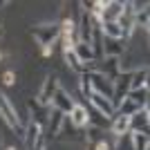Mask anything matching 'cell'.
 <instances>
[{"label": "cell", "mask_w": 150, "mask_h": 150, "mask_svg": "<svg viewBox=\"0 0 150 150\" xmlns=\"http://www.w3.org/2000/svg\"><path fill=\"white\" fill-rule=\"evenodd\" d=\"M5 150H18V148H16V146H9V148H5Z\"/></svg>", "instance_id": "24"}, {"label": "cell", "mask_w": 150, "mask_h": 150, "mask_svg": "<svg viewBox=\"0 0 150 150\" xmlns=\"http://www.w3.org/2000/svg\"><path fill=\"white\" fill-rule=\"evenodd\" d=\"M13 81H16V72H13V69H7L5 74H2V83H5V85H13Z\"/></svg>", "instance_id": "22"}, {"label": "cell", "mask_w": 150, "mask_h": 150, "mask_svg": "<svg viewBox=\"0 0 150 150\" xmlns=\"http://www.w3.org/2000/svg\"><path fill=\"white\" fill-rule=\"evenodd\" d=\"M101 36L103 38H114V40H123V29L119 23H101Z\"/></svg>", "instance_id": "19"}, {"label": "cell", "mask_w": 150, "mask_h": 150, "mask_svg": "<svg viewBox=\"0 0 150 150\" xmlns=\"http://www.w3.org/2000/svg\"><path fill=\"white\" fill-rule=\"evenodd\" d=\"M123 13V2H117V0H108L103 5V11L99 16V23H114L119 20V16Z\"/></svg>", "instance_id": "11"}, {"label": "cell", "mask_w": 150, "mask_h": 150, "mask_svg": "<svg viewBox=\"0 0 150 150\" xmlns=\"http://www.w3.org/2000/svg\"><path fill=\"white\" fill-rule=\"evenodd\" d=\"M150 139L146 132H130V146L132 150H148Z\"/></svg>", "instance_id": "21"}, {"label": "cell", "mask_w": 150, "mask_h": 150, "mask_svg": "<svg viewBox=\"0 0 150 150\" xmlns=\"http://www.w3.org/2000/svg\"><path fill=\"white\" fill-rule=\"evenodd\" d=\"M43 128L38 123H34V121H29L25 128V132H23V141H25V150H34L36 148V144L43 139Z\"/></svg>", "instance_id": "10"}, {"label": "cell", "mask_w": 150, "mask_h": 150, "mask_svg": "<svg viewBox=\"0 0 150 150\" xmlns=\"http://www.w3.org/2000/svg\"><path fill=\"white\" fill-rule=\"evenodd\" d=\"M63 125H65V114L52 108V110H50V117H47V123H45L47 134H50V137H58L61 130H63Z\"/></svg>", "instance_id": "13"}, {"label": "cell", "mask_w": 150, "mask_h": 150, "mask_svg": "<svg viewBox=\"0 0 150 150\" xmlns=\"http://www.w3.org/2000/svg\"><path fill=\"white\" fill-rule=\"evenodd\" d=\"M56 90H58L56 74H47V76H45V81H43V88H40V92H38V96H36V101L40 103V105L52 108V99H54Z\"/></svg>", "instance_id": "5"}, {"label": "cell", "mask_w": 150, "mask_h": 150, "mask_svg": "<svg viewBox=\"0 0 150 150\" xmlns=\"http://www.w3.org/2000/svg\"><path fill=\"white\" fill-rule=\"evenodd\" d=\"M83 76H85V81H88V85H90V92L101 94V96L110 99V103H112V92H114L112 81H108L105 76H101L99 72H85Z\"/></svg>", "instance_id": "4"}, {"label": "cell", "mask_w": 150, "mask_h": 150, "mask_svg": "<svg viewBox=\"0 0 150 150\" xmlns=\"http://www.w3.org/2000/svg\"><path fill=\"white\" fill-rule=\"evenodd\" d=\"M72 52L76 54V58H79L81 63H92V61H96V56H94V50H92V45H88V43H76Z\"/></svg>", "instance_id": "18"}, {"label": "cell", "mask_w": 150, "mask_h": 150, "mask_svg": "<svg viewBox=\"0 0 150 150\" xmlns=\"http://www.w3.org/2000/svg\"><path fill=\"white\" fill-rule=\"evenodd\" d=\"M29 34L34 36V40L38 43L43 56H52V47L61 38V23H45V25L31 27Z\"/></svg>", "instance_id": "1"}, {"label": "cell", "mask_w": 150, "mask_h": 150, "mask_svg": "<svg viewBox=\"0 0 150 150\" xmlns=\"http://www.w3.org/2000/svg\"><path fill=\"white\" fill-rule=\"evenodd\" d=\"M125 99L134 101L139 108H146L148 105V85H146V88H139V90H130V92L125 94Z\"/></svg>", "instance_id": "20"}, {"label": "cell", "mask_w": 150, "mask_h": 150, "mask_svg": "<svg viewBox=\"0 0 150 150\" xmlns=\"http://www.w3.org/2000/svg\"><path fill=\"white\" fill-rule=\"evenodd\" d=\"M0 61H2V52H0Z\"/></svg>", "instance_id": "26"}, {"label": "cell", "mask_w": 150, "mask_h": 150, "mask_svg": "<svg viewBox=\"0 0 150 150\" xmlns=\"http://www.w3.org/2000/svg\"><path fill=\"white\" fill-rule=\"evenodd\" d=\"M92 148L94 150H112V146L108 144L105 139H99V141H94V144H92Z\"/></svg>", "instance_id": "23"}, {"label": "cell", "mask_w": 150, "mask_h": 150, "mask_svg": "<svg viewBox=\"0 0 150 150\" xmlns=\"http://www.w3.org/2000/svg\"><path fill=\"white\" fill-rule=\"evenodd\" d=\"M96 72L101 76H105L108 81H114L121 74V63L119 58H101V63L96 61Z\"/></svg>", "instance_id": "6"}, {"label": "cell", "mask_w": 150, "mask_h": 150, "mask_svg": "<svg viewBox=\"0 0 150 150\" xmlns=\"http://www.w3.org/2000/svg\"><path fill=\"white\" fill-rule=\"evenodd\" d=\"M88 103H90V108H94L96 112H101L103 117H108V119L114 117V108H112V103H110V99H105V96H101V94H96V92H90Z\"/></svg>", "instance_id": "7"}, {"label": "cell", "mask_w": 150, "mask_h": 150, "mask_svg": "<svg viewBox=\"0 0 150 150\" xmlns=\"http://www.w3.org/2000/svg\"><path fill=\"white\" fill-rule=\"evenodd\" d=\"M148 105L130 117V132H146L148 134Z\"/></svg>", "instance_id": "14"}, {"label": "cell", "mask_w": 150, "mask_h": 150, "mask_svg": "<svg viewBox=\"0 0 150 150\" xmlns=\"http://www.w3.org/2000/svg\"><path fill=\"white\" fill-rule=\"evenodd\" d=\"M0 150H2V134H0Z\"/></svg>", "instance_id": "25"}, {"label": "cell", "mask_w": 150, "mask_h": 150, "mask_svg": "<svg viewBox=\"0 0 150 150\" xmlns=\"http://www.w3.org/2000/svg\"><path fill=\"white\" fill-rule=\"evenodd\" d=\"M88 105H81V103H74L72 108V112H69V123L74 125V128H88Z\"/></svg>", "instance_id": "15"}, {"label": "cell", "mask_w": 150, "mask_h": 150, "mask_svg": "<svg viewBox=\"0 0 150 150\" xmlns=\"http://www.w3.org/2000/svg\"><path fill=\"white\" fill-rule=\"evenodd\" d=\"M0 119L5 121L11 130H16L23 137V132H25V128L20 125V119H18V112H16V108H13V103L9 99H7L5 92H0Z\"/></svg>", "instance_id": "2"}, {"label": "cell", "mask_w": 150, "mask_h": 150, "mask_svg": "<svg viewBox=\"0 0 150 150\" xmlns=\"http://www.w3.org/2000/svg\"><path fill=\"white\" fill-rule=\"evenodd\" d=\"M148 74H150L148 65H144V67L134 69V72H132V76H130V90L146 88V85H148Z\"/></svg>", "instance_id": "17"}, {"label": "cell", "mask_w": 150, "mask_h": 150, "mask_svg": "<svg viewBox=\"0 0 150 150\" xmlns=\"http://www.w3.org/2000/svg\"><path fill=\"white\" fill-rule=\"evenodd\" d=\"M27 108H29V121L38 123L40 128H45V123H47V117H50V110H52V108L40 105L36 99H31L29 103H27Z\"/></svg>", "instance_id": "9"}, {"label": "cell", "mask_w": 150, "mask_h": 150, "mask_svg": "<svg viewBox=\"0 0 150 150\" xmlns=\"http://www.w3.org/2000/svg\"><path fill=\"white\" fill-rule=\"evenodd\" d=\"M110 132H112L114 137L128 134V132H130V117H121V114L114 112L112 121H110Z\"/></svg>", "instance_id": "16"}, {"label": "cell", "mask_w": 150, "mask_h": 150, "mask_svg": "<svg viewBox=\"0 0 150 150\" xmlns=\"http://www.w3.org/2000/svg\"><path fill=\"white\" fill-rule=\"evenodd\" d=\"M99 25V18H94L90 11L81 9V16H79V23H76V36H79V43H92V34L94 27Z\"/></svg>", "instance_id": "3"}, {"label": "cell", "mask_w": 150, "mask_h": 150, "mask_svg": "<svg viewBox=\"0 0 150 150\" xmlns=\"http://www.w3.org/2000/svg\"><path fill=\"white\" fill-rule=\"evenodd\" d=\"M52 108L58 110V112H63V114H69V112H72V108H74V99H72L65 90L58 88L56 94H54V99H52Z\"/></svg>", "instance_id": "12"}, {"label": "cell", "mask_w": 150, "mask_h": 150, "mask_svg": "<svg viewBox=\"0 0 150 150\" xmlns=\"http://www.w3.org/2000/svg\"><path fill=\"white\" fill-rule=\"evenodd\" d=\"M123 52H125V40H114V38L101 40V56L103 58H119Z\"/></svg>", "instance_id": "8"}]
</instances>
